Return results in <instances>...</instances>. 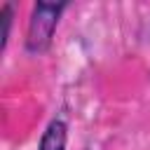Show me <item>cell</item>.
<instances>
[{
  "instance_id": "obj_1",
  "label": "cell",
  "mask_w": 150,
  "mask_h": 150,
  "mask_svg": "<svg viewBox=\"0 0 150 150\" xmlns=\"http://www.w3.org/2000/svg\"><path fill=\"white\" fill-rule=\"evenodd\" d=\"M68 9V2H47L40 0L33 5L30 19H28V28H26V40L23 47L28 54L40 56L52 47L56 26L61 21V14Z\"/></svg>"
},
{
  "instance_id": "obj_2",
  "label": "cell",
  "mask_w": 150,
  "mask_h": 150,
  "mask_svg": "<svg viewBox=\"0 0 150 150\" xmlns=\"http://www.w3.org/2000/svg\"><path fill=\"white\" fill-rule=\"evenodd\" d=\"M68 143V122L63 117H52L40 136L38 150H66Z\"/></svg>"
},
{
  "instance_id": "obj_3",
  "label": "cell",
  "mask_w": 150,
  "mask_h": 150,
  "mask_svg": "<svg viewBox=\"0 0 150 150\" xmlns=\"http://www.w3.org/2000/svg\"><path fill=\"white\" fill-rule=\"evenodd\" d=\"M0 21H2V52H5L7 42H9V33H12V21H14V5L12 2H2Z\"/></svg>"
}]
</instances>
